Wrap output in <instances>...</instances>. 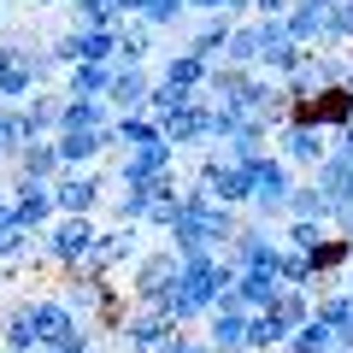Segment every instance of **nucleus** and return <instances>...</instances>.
<instances>
[{"label":"nucleus","mask_w":353,"mask_h":353,"mask_svg":"<svg viewBox=\"0 0 353 353\" xmlns=\"http://www.w3.org/2000/svg\"><path fill=\"white\" fill-rule=\"evenodd\" d=\"M194 183H201L218 206H230V212H248L253 206V171L241 159H230V153H218V148H206L201 159H194Z\"/></svg>","instance_id":"f257e3e1"},{"label":"nucleus","mask_w":353,"mask_h":353,"mask_svg":"<svg viewBox=\"0 0 353 353\" xmlns=\"http://www.w3.org/2000/svg\"><path fill=\"white\" fill-rule=\"evenodd\" d=\"M94 241H101V224H94V218H53V224L41 230V259L59 265V271H83L88 253H94Z\"/></svg>","instance_id":"f03ea898"},{"label":"nucleus","mask_w":353,"mask_h":353,"mask_svg":"<svg viewBox=\"0 0 353 353\" xmlns=\"http://www.w3.org/2000/svg\"><path fill=\"white\" fill-rule=\"evenodd\" d=\"M248 171H253V206H248V218H259V224H283V218H289L294 171L277 159V153H259Z\"/></svg>","instance_id":"7ed1b4c3"},{"label":"nucleus","mask_w":353,"mask_h":353,"mask_svg":"<svg viewBox=\"0 0 353 353\" xmlns=\"http://www.w3.org/2000/svg\"><path fill=\"white\" fill-rule=\"evenodd\" d=\"M176 271H183V265H176L171 248H148V253H141V259L124 271V294H130V306H159L165 294L176 289Z\"/></svg>","instance_id":"20e7f679"},{"label":"nucleus","mask_w":353,"mask_h":353,"mask_svg":"<svg viewBox=\"0 0 353 353\" xmlns=\"http://www.w3.org/2000/svg\"><path fill=\"white\" fill-rule=\"evenodd\" d=\"M148 253V230L141 224H112L101 230V241H94V253H88V277H118V271H130V265Z\"/></svg>","instance_id":"39448f33"},{"label":"nucleus","mask_w":353,"mask_h":353,"mask_svg":"<svg viewBox=\"0 0 353 353\" xmlns=\"http://www.w3.org/2000/svg\"><path fill=\"white\" fill-rule=\"evenodd\" d=\"M176 159H183V153H176L171 141H153V148H130V153H118L106 176H112L118 189H141V183H159V176H171Z\"/></svg>","instance_id":"423d86ee"},{"label":"nucleus","mask_w":353,"mask_h":353,"mask_svg":"<svg viewBox=\"0 0 353 353\" xmlns=\"http://www.w3.org/2000/svg\"><path fill=\"white\" fill-rule=\"evenodd\" d=\"M224 259L236 265V271H271V277H277L283 241L271 236V224H259V218H241V230H236V241L224 248Z\"/></svg>","instance_id":"0eeeda50"},{"label":"nucleus","mask_w":353,"mask_h":353,"mask_svg":"<svg viewBox=\"0 0 353 353\" xmlns=\"http://www.w3.org/2000/svg\"><path fill=\"white\" fill-rule=\"evenodd\" d=\"M106 183H112L106 171H59V183H53L59 218H94L106 206Z\"/></svg>","instance_id":"6e6552de"},{"label":"nucleus","mask_w":353,"mask_h":353,"mask_svg":"<svg viewBox=\"0 0 353 353\" xmlns=\"http://www.w3.org/2000/svg\"><path fill=\"white\" fill-rule=\"evenodd\" d=\"M271 153H277L289 171H318L324 153H330V136L318 124H301V118H294V124H283L277 136H271Z\"/></svg>","instance_id":"1a4fd4ad"},{"label":"nucleus","mask_w":353,"mask_h":353,"mask_svg":"<svg viewBox=\"0 0 353 353\" xmlns=\"http://www.w3.org/2000/svg\"><path fill=\"white\" fill-rule=\"evenodd\" d=\"M159 136L171 141L176 153H206V148H212V106H201V94L183 101V106L159 124Z\"/></svg>","instance_id":"9d476101"},{"label":"nucleus","mask_w":353,"mask_h":353,"mask_svg":"<svg viewBox=\"0 0 353 353\" xmlns=\"http://www.w3.org/2000/svg\"><path fill=\"white\" fill-rule=\"evenodd\" d=\"M53 153H59L65 171H94L106 153L118 159V141H112V130H59L53 136Z\"/></svg>","instance_id":"9b49d317"},{"label":"nucleus","mask_w":353,"mask_h":353,"mask_svg":"<svg viewBox=\"0 0 353 353\" xmlns=\"http://www.w3.org/2000/svg\"><path fill=\"white\" fill-rule=\"evenodd\" d=\"M30 324H36V347H59V341H71L77 330H83V324L71 318V306H65L53 289L30 294Z\"/></svg>","instance_id":"f8f14e48"},{"label":"nucleus","mask_w":353,"mask_h":353,"mask_svg":"<svg viewBox=\"0 0 353 353\" xmlns=\"http://www.w3.org/2000/svg\"><path fill=\"white\" fill-rule=\"evenodd\" d=\"M59 153H53V141H30L24 153L12 159V176H6V194L12 189H53L59 183Z\"/></svg>","instance_id":"ddd939ff"},{"label":"nucleus","mask_w":353,"mask_h":353,"mask_svg":"<svg viewBox=\"0 0 353 353\" xmlns=\"http://www.w3.org/2000/svg\"><path fill=\"white\" fill-rule=\"evenodd\" d=\"M306 183H312V189L330 201V218L353 206V159H347L341 148H330V153H324V165H318V171L306 176Z\"/></svg>","instance_id":"4468645a"},{"label":"nucleus","mask_w":353,"mask_h":353,"mask_svg":"<svg viewBox=\"0 0 353 353\" xmlns=\"http://www.w3.org/2000/svg\"><path fill=\"white\" fill-rule=\"evenodd\" d=\"M248 318H253V312H241L236 294H224V301L201 318V324H206V341H212L218 353H248Z\"/></svg>","instance_id":"2eb2a0df"},{"label":"nucleus","mask_w":353,"mask_h":353,"mask_svg":"<svg viewBox=\"0 0 353 353\" xmlns=\"http://www.w3.org/2000/svg\"><path fill=\"white\" fill-rule=\"evenodd\" d=\"M148 94H153L148 65H112V88H106V106L112 112H148Z\"/></svg>","instance_id":"dca6fc26"},{"label":"nucleus","mask_w":353,"mask_h":353,"mask_svg":"<svg viewBox=\"0 0 353 353\" xmlns=\"http://www.w3.org/2000/svg\"><path fill=\"white\" fill-rule=\"evenodd\" d=\"M0 353H41L36 324H30V294H12L0 306Z\"/></svg>","instance_id":"f3484780"},{"label":"nucleus","mask_w":353,"mask_h":353,"mask_svg":"<svg viewBox=\"0 0 353 353\" xmlns=\"http://www.w3.org/2000/svg\"><path fill=\"white\" fill-rule=\"evenodd\" d=\"M153 77H159L165 88H176V94H201V88H206V77H212V65H206V59H194V53L183 48V53H165Z\"/></svg>","instance_id":"a211bd4d"},{"label":"nucleus","mask_w":353,"mask_h":353,"mask_svg":"<svg viewBox=\"0 0 353 353\" xmlns=\"http://www.w3.org/2000/svg\"><path fill=\"white\" fill-rule=\"evenodd\" d=\"M6 201H12V224H18V230H30V236H41V230L59 218V206H53V189H12Z\"/></svg>","instance_id":"6ab92c4d"},{"label":"nucleus","mask_w":353,"mask_h":353,"mask_svg":"<svg viewBox=\"0 0 353 353\" xmlns=\"http://www.w3.org/2000/svg\"><path fill=\"white\" fill-rule=\"evenodd\" d=\"M118 12L136 18V24H148V30H176V24H189V6H183V0H118Z\"/></svg>","instance_id":"aec40b11"},{"label":"nucleus","mask_w":353,"mask_h":353,"mask_svg":"<svg viewBox=\"0 0 353 353\" xmlns=\"http://www.w3.org/2000/svg\"><path fill=\"white\" fill-rule=\"evenodd\" d=\"M112 106L106 101H88V94H65L59 101V130H112Z\"/></svg>","instance_id":"412c9836"},{"label":"nucleus","mask_w":353,"mask_h":353,"mask_svg":"<svg viewBox=\"0 0 353 353\" xmlns=\"http://www.w3.org/2000/svg\"><path fill=\"white\" fill-rule=\"evenodd\" d=\"M277 289H283V283L271 277V271H236V289H230V294H236L241 312H271Z\"/></svg>","instance_id":"4be33fe9"},{"label":"nucleus","mask_w":353,"mask_h":353,"mask_svg":"<svg viewBox=\"0 0 353 353\" xmlns=\"http://www.w3.org/2000/svg\"><path fill=\"white\" fill-rule=\"evenodd\" d=\"M59 101H65V94H48V88H41V94H30V101L18 106L30 141H53V136H59Z\"/></svg>","instance_id":"5701e85b"},{"label":"nucleus","mask_w":353,"mask_h":353,"mask_svg":"<svg viewBox=\"0 0 353 353\" xmlns=\"http://www.w3.org/2000/svg\"><path fill=\"white\" fill-rule=\"evenodd\" d=\"M224 41H230V18H201V24L189 30V41H183V48H189L194 59L218 65V59H224Z\"/></svg>","instance_id":"b1692460"},{"label":"nucleus","mask_w":353,"mask_h":353,"mask_svg":"<svg viewBox=\"0 0 353 353\" xmlns=\"http://www.w3.org/2000/svg\"><path fill=\"white\" fill-rule=\"evenodd\" d=\"M112 141H118V153H130V148H153V141H165V136H159V124H153L148 112H118L112 118Z\"/></svg>","instance_id":"393cba45"},{"label":"nucleus","mask_w":353,"mask_h":353,"mask_svg":"<svg viewBox=\"0 0 353 353\" xmlns=\"http://www.w3.org/2000/svg\"><path fill=\"white\" fill-rule=\"evenodd\" d=\"M153 41H159V30L124 18V24H118V65H148L153 59Z\"/></svg>","instance_id":"a878e982"},{"label":"nucleus","mask_w":353,"mask_h":353,"mask_svg":"<svg viewBox=\"0 0 353 353\" xmlns=\"http://www.w3.org/2000/svg\"><path fill=\"white\" fill-rule=\"evenodd\" d=\"M218 65L259 71V24H230V41H224V59H218Z\"/></svg>","instance_id":"bb28decb"},{"label":"nucleus","mask_w":353,"mask_h":353,"mask_svg":"<svg viewBox=\"0 0 353 353\" xmlns=\"http://www.w3.org/2000/svg\"><path fill=\"white\" fill-rule=\"evenodd\" d=\"M294 330L283 324L277 312H253L248 318V353H283V341H289Z\"/></svg>","instance_id":"cd10ccee"},{"label":"nucleus","mask_w":353,"mask_h":353,"mask_svg":"<svg viewBox=\"0 0 353 353\" xmlns=\"http://www.w3.org/2000/svg\"><path fill=\"white\" fill-rule=\"evenodd\" d=\"M118 0H71V30H118Z\"/></svg>","instance_id":"c85d7f7f"},{"label":"nucleus","mask_w":353,"mask_h":353,"mask_svg":"<svg viewBox=\"0 0 353 353\" xmlns=\"http://www.w3.org/2000/svg\"><path fill=\"white\" fill-rule=\"evenodd\" d=\"M77 65H118V30H77Z\"/></svg>","instance_id":"c756f323"},{"label":"nucleus","mask_w":353,"mask_h":353,"mask_svg":"<svg viewBox=\"0 0 353 353\" xmlns=\"http://www.w3.org/2000/svg\"><path fill=\"white\" fill-rule=\"evenodd\" d=\"M106 88H112V65H71V71H65V94L106 101Z\"/></svg>","instance_id":"7c9ffc66"},{"label":"nucleus","mask_w":353,"mask_h":353,"mask_svg":"<svg viewBox=\"0 0 353 353\" xmlns=\"http://www.w3.org/2000/svg\"><path fill=\"white\" fill-rule=\"evenodd\" d=\"M289 218H301V224H330V201L312 183H294L289 189ZM289 218H283V224H289Z\"/></svg>","instance_id":"2f4dec72"},{"label":"nucleus","mask_w":353,"mask_h":353,"mask_svg":"<svg viewBox=\"0 0 353 353\" xmlns=\"http://www.w3.org/2000/svg\"><path fill=\"white\" fill-rule=\"evenodd\" d=\"M106 206H112L118 224H148V212H153V183H141V189H118V201H106Z\"/></svg>","instance_id":"473e14b6"},{"label":"nucleus","mask_w":353,"mask_h":353,"mask_svg":"<svg viewBox=\"0 0 353 353\" xmlns=\"http://www.w3.org/2000/svg\"><path fill=\"white\" fill-rule=\"evenodd\" d=\"M283 353H336V330L318 324V318H306V324L283 341Z\"/></svg>","instance_id":"72a5a7b5"},{"label":"nucleus","mask_w":353,"mask_h":353,"mask_svg":"<svg viewBox=\"0 0 353 353\" xmlns=\"http://www.w3.org/2000/svg\"><path fill=\"white\" fill-rule=\"evenodd\" d=\"M271 312L283 318L289 330H301L306 318H312V289H277V301H271Z\"/></svg>","instance_id":"f704fd0d"},{"label":"nucleus","mask_w":353,"mask_h":353,"mask_svg":"<svg viewBox=\"0 0 353 353\" xmlns=\"http://www.w3.org/2000/svg\"><path fill=\"white\" fill-rule=\"evenodd\" d=\"M277 283H283V289H312V259H306V253H294V248H283Z\"/></svg>","instance_id":"c9c22d12"},{"label":"nucleus","mask_w":353,"mask_h":353,"mask_svg":"<svg viewBox=\"0 0 353 353\" xmlns=\"http://www.w3.org/2000/svg\"><path fill=\"white\" fill-rule=\"evenodd\" d=\"M324 236H330V224H301V218L283 224V248H294V253H312Z\"/></svg>","instance_id":"e433bc0d"},{"label":"nucleus","mask_w":353,"mask_h":353,"mask_svg":"<svg viewBox=\"0 0 353 353\" xmlns=\"http://www.w3.org/2000/svg\"><path fill=\"white\" fill-rule=\"evenodd\" d=\"M41 353H101V341H94V330H77L71 341H59V347H41Z\"/></svg>","instance_id":"4c0bfd02"},{"label":"nucleus","mask_w":353,"mask_h":353,"mask_svg":"<svg viewBox=\"0 0 353 353\" xmlns=\"http://www.w3.org/2000/svg\"><path fill=\"white\" fill-rule=\"evenodd\" d=\"M194 341H201L194 330H171V336H165V341H159L153 353H194Z\"/></svg>","instance_id":"58836bf2"},{"label":"nucleus","mask_w":353,"mask_h":353,"mask_svg":"<svg viewBox=\"0 0 353 353\" xmlns=\"http://www.w3.org/2000/svg\"><path fill=\"white\" fill-rule=\"evenodd\" d=\"M294 0H253V18H283Z\"/></svg>","instance_id":"ea45409f"},{"label":"nucleus","mask_w":353,"mask_h":353,"mask_svg":"<svg viewBox=\"0 0 353 353\" xmlns=\"http://www.w3.org/2000/svg\"><path fill=\"white\" fill-rule=\"evenodd\" d=\"M330 148H341V153L353 159V130H341V136H330Z\"/></svg>","instance_id":"a19ab883"},{"label":"nucleus","mask_w":353,"mask_h":353,"mask_svg":"<svg viewBox=\"0 0 353 353\" xmlns=\"http://www.w3.org/2000/svg\"><path fill=\"white\" fill-rule=\"evenodd\" d=\"M341 289H353V259H347V271H341Z\"/></svg>","instance_id":"79ce46f5"},{"label":"nucleus","mask_w":353,"mask_h":353,"mask_svg":"<svg viewBox=\"0 0 353 353\" xmlns=\"http://www.w3.org/2000/svg\"><path fill=\"white\" fill-rule=\"evenodd\" d=\"M194 353H218V347H212V341H206V336H201V341H194Z\"/></svg>","instance_id":"37998d69"},{"label":"nucleus","mask_w":353,"mask_h":353,"mask_svg":"<svg viewBox=\"0 0 353 353\" xmlns=\"http://www.w3.org/2000/svg\"><path fill=\"white\" fill-rule=\"evenodd\" d=\"M36 6H71V0H36Z\"/></svg>","instance_id":"c03bdc74"},{"label":"nucleus","mask_w":353,"mask_h":353,"mask_svg":"<svg viewBox=\"0 0 353 353\" xmlns=\"http://www.w3.org/2000/svg\"><path fill=\"white\" fill-rule=\"evenodd\" d=\"M0 201H6V176H0Z\"/></svg>","instance_id":"a18cd8bd"},{"label":"nucleus","mask_w":353,"mask_h":353,"mask_svg":"<svg viewBox=\"0 0 353 353\" xmlns=\"http://www.w3.org/2000/svg\"><path fill=\"white\" fill-rule=\"evenodd\" d=\"M0 18H6V0H0Z\"/></svg>","instance_id":"49530a36"}]
</instances>
